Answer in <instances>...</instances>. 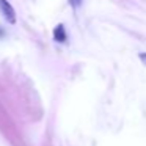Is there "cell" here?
Returning <instances> with one entry per match:
<instances>
[{"mask_svg": "<svg viewBox=\"0 0 146 146\" xmlns=\"http://www.w3.org/2000/svg\"><path fill=\"white\" fill-rule=\"evenodd\" d=\"M5 35H7V32H5L2 27H0V38H5Z\"/></svg>", "mask_w": 146, "mask_h": 146, "instance_id": "4", "label": "cell"}, {"mask_svg": "<svg viewBox=\"0 0 146 146\" xmlns=\"http://www.w3.org/2000/svg\"><path fill=\"white\" fill-rule=\"evenodd\" d=\"M0 13L8 24H16V11L8 0H0Z\"/></svg>", "mask_w": 146, "mask_h": 146, "instance_id": "1", "label": "cell"}, {"mask_svg": "<svg viewBox=\"0 0 146 146\" xmlns=\"http://www.w3.org/2000/svg\"><path fill=\"white\" fill-rule=\"evenodd\" d=\"M54 39L57 42H66L68 41V33H66V29H64L63 24H58L54 29Z\"/></svg>", "mask_w": 146, "mask_h": 146, "instance_id": "2", "label": "cell"}, {"mask_svg": "<svg viewBox=\"0 0 146 146\" xmlns=\"http://www.w3.org/2000/svg\"><path fill=\"white\" fill-rule=\"evenodd\" d=\"M140 58H141V60L146 63V54H140Z\"/></svg>", "mask_w": 146, "mask_h": 146, "instance_id": "5", "label": "cell"}, {"mask_svg": "<svg viewBox=\"0 0 146 146\" xmlns=\"http://www.w3.org/2000/svg\"><path fill=\"white\" fill-rule=\"evenodd\" d=\"M68 2H69V5L74 8V10H79V8L83 5V0H68Z\"/></svg>", "mask_w": 146, "mask_h": 146, "instance_id": "3", "label": "cell"}]
</instances>
